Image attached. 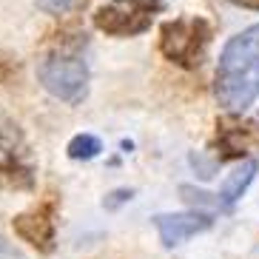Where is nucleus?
Masks as SVG:
<instances>
[{"instance_id":"f257e3e1","label":"nucleus","mask_w":259,"mask_h":259,"mask_svg":"<svg viewBox=\"0 0 259 259\" xmlns=\"http://www.w3.org/2000/svg\"><path fill=\"white\" fill-rule=\"evenodd\" d=\"M213 94L222 108L236 114L259 97V23L225 43L213 74Z\"/></svg>"},{"instance_id":"f03ea898","label":"nucleus","mask_w":259,"mask_h":259,"mask_svg":"<svg viewBox=\"0 0 259 259\" xmlns=\"http://www.w3.org/2000/svg\"><path fill=\"white\" fill-rule=\"evenodd\" d=\"M80 43H85V34L77 40H57L52 52H46L37 63V80L52 97L77 106L89 94V66H85Z\"/></svg>"},{"instance_id":"7ed1b4c3","label":"nucleus","mask_w":259,"mask_h":259,"mask_svg":"<svg viewBox=\"0 0 259 259\" xmlns=\"http://www.w3.org/2000/svg\"><path fill=\"white\" fill-rule=\"evenodd\" d=\"M211 23L205 17H177L160 29V52L180 69H197L211 46Z\"/></svg>"},{"instance_id":"20e7f679","label":"nucleus","mask_w":259,"mask_h":259,"mask_svg":"<svg viewBox=\"0 0 259 259\" xmlns=\"http://www.w3.org/2000/svg\"><path fill=\"white\" fill-rule=\"evenodd\" d=\"M34 157L15 120L0 117V191L34 188Z\"/></svg>"},{"instance_id":"39448f33","label":"nucleus","mask_w":259,"mask_h":259,"mask_svg":"<svg viewBox=\"0 0 259 259\" xmlns=\"http://www.w3.org/2000/svg\"><path fill=\"white\" fill-rule=\"evenodd\" d=\"M162 0H111L94 15V29L108 37H137L151 29L162 12Z\"/></svg>"},{"instance_id":"423d86ee","label":"nucleus","mask_w":259,"mask_h":259,"mask_svg":"<svg viewBox=\"0 0 259 259\" xmlns=\"http://www.w3.org/2000/svg\"><path fill=\"white\" fill-rule=\"evenodd\" d=\"M57 208H60L57 194H46L34 208L17 213L12 220V228L31 248H37L40 253H49V251H54V239H57V222H54Z\"/></svg>"},{"instance_id":"0eeeda50","label":"nucleus","mask_w":259,"mask_h":259,"mask_svg":"<svg viewBox=\"0 0 259 259\" xmlns=\"http://www.w3.org/2000/svg\"><path fill=\"white\" fill-rule=\"evenodd\" d=\"M256 143H259V122L242 120L236 111L217 120V145H220L222 160H242Z\"/></svg>"},{"instance_id":"6e6552de","label":"nucleus","mask_w":259,"mask_h":259,"mask_svg":"<svg viewBox=\"0 0 259 259\" xmlns=\"http://www.w3.org/2000/svg\"><path fill=\"white\" fill-rule=\"evenodd\" d=\"M154 225L160 231V239L165 248H177L185 239L202 234L211 228V217L202 211H185V213H160L154 217Z\"/></svg>"},{"instance_id":"1a4fd4ad","label":"nucleus","mask_w":259,"mask_h":259,"mask_svg":"<svg viewBox=\"0 0 259 259\" xmlns=\"http://www.w3.org/2000/svg\"><path fill=\"white\" fill-rule=\"evenodd\" d=\"M256 162L253 160H245L239 168H234L228 177H225V183H222L220 194H217V199H220V208H231L236 202V199L242 197L245 191H248V185L253 183V177H256Z\"/></svg>"},{"instance_id":"9d476101","label":"nucleus","mask_w":259,"mask_h":259,"mask_svg":"<svg viewBox=\"0 0 259 259\" xmlns=\"http://www.w3.org/2000/svg\"><path fill=\"white\" fill-rule=\"evenodd\" d=\"M66 151H69L71 160H94V157L103 151V143H100L94 134H77V137H71V143L66 145Z\"/></svg>"},{"instance_id":"9b49d317","label":"nucleus","mask_w":259,"mask_h":259,"mask_svg":"<svg viewBox=\"0 0 259 259\" xmlns=\"http://www.w3.org/2000/svg\"><path fill=\"white\" fill-rule=\"evenodd\" d=\"M40 12L46 15H54V17H63V15H74L80 9H85L92 0H34Z\"/></svg>"},{"instance_id":"f8f14e48","label":"nucleus","mask_w":259,"mask_h":259,"mask_svg":"<svg viewBox=\"0 0 259 259\" xmlns=\"http://www.w3.org/2000/svg\"><path fill=\"white\" fill-rule=\"evenodd\" d=\"M180 194H183L185 202H191L194 208H213V205H220V199H211V194H205V191H197V188H191V185H183L180 188Z\"/></svg>"},{"instance_id":"ddd939ff","label":"nucleus","mask_w":259,"mask_h":259,"mask_svg":"<svg viewBox=\"0 0 259 259\" xmlns=\"http://www.w3.org/2000/svg\"><path fill=\"white\" fill-rule=\"evenodd\" d=\"M131 197H134V191H125V188L111 191V194L106 197V202H103V205H106L108 211H114V208H120V205H122V202H128Z\"/></svg>"},{"instance_id":"4468645a","label":"nucleus","mask_w":259,"mask_h":259,"mask_svg":"<svg viewBox=\"0 0 259 259\" xmlns=\"http://www.w3.org/2000/svg\"><path fill=\"white\" fill-rule=\"evenodd\" d=\"M0 259H26V256H23V251H20V248H15L9 239H3V236H0Z\"/></svg>"},{"instance_id":"2eb2a0df","label":"nucleus","mask_w":259,"mask_h":259,"mask_svg":"<svg viewBox=\"0 0 259 259\" xmlns=\"http://www.w3.org/2000/svg\"><path fill=\"white\" fill-rule=\"evenodd\" d=\"M228 3H234V6H242V9H253V12H259V0H228Z\"/></svg>"}]
</instances>
